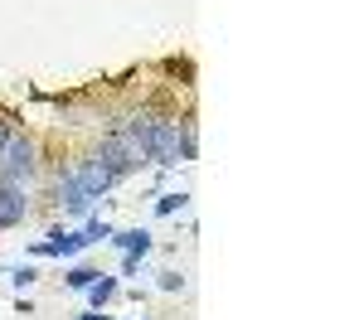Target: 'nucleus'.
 <instances>
[{
    "mask_svg": "<svg viewBox=\"0 0 364 320\" xmlns=\"http://www.w3.org/2000/svg\"><path fill=\"white\" fill-rule=\"evenodd\" d=\"M107 170L117 175V180H127V175H141L151 160H146V150H141V141L122 126V121H107V131H102V141H97V150H92Z\"/></svg>",
    "mask_w": 364,
    "mask_h": 320,
    "instance_id": "1",
    "label": "nucleus"
},
{
    "mask_svg": "<svg viewBox=\"0 0 364 320\" xmlns=\"http://www.w3.org/2000/svg\"><path fill=\"white\" fill-rule=\"evenodd\" d=\"M39 165H44L39 141L20 126V131L5 141V150H0V184H20V189H29V184L39 180Z\"/></svg>",
    "mask_w": 364,
    "mask_h": 320,
    "instance_id": "2",
    "label": "nucleus"
},
{
    "mask_svg": "<svg viewBox=\"0 0 364 320\" xmlns=\"http://www.w3.org/2000/svg\"><path fill=\"white\" fill-rule=\"evenodd\" d=\"M83 248H92V238H87L83 228H54L49 238H39V243H29L25 253L29 262H39V258H58V262H73Z\"/></svg>",
    "mask_w": 364,
    "mask_h": 320,
    "instance_id": "3",
    "label": "nucleus"
},
{
    "mask_svg": "<svg viewBox=\"0 0 364 320\" xmlns=\"http://www.w3.org/2000/svg\"><path fill=\"white\" fill-rule=\"evenodd\" d=\"M68 170L78 175V184H83V189H87V194H92V199H102V194H107L112 184H122V180H117V175L107 170V165H102L97 155H78V160H73Z\"/></svg>",
    "mask_w": 364,
    "mask_h": 320,
    "instance_id": "4",
    "label": "nucleus"
},
{
    "mask_svg": "<svg viewBox=\"0 0 364 320\" xmlns=\"http://www.w3.org/2000/svg\"><path fill=\"white\" fill-rule=\"evenodd\" d=\"M29 219V194L20 184H0V228H20Z\"/></svg>",
    "mask_w": 364,
    "mask_h": 320,
    "instance_id": "5",
    "label": "nucleus"
},
{
    "mask_svg": "<svg viewBox=\"0 0 364 320\" xmlns=\"http://www.w3.org/2000/svg\"><path fill=\"white\" fill-rule=\"evenodd\" d=\"M112 248H122V253H132V258H146L151 248H156V238L146 228H112V238H107Z\"/></svg>",
    "mask_w": 364,
    "mask_h": 320,
    "instance_id": "6",
    "label": "nucleus"
},
{
    "mask_svg": "<svg viewBox=\"0 0 364 320\" xmlns=\"http://www.w3.org/2000/svg\"><path fill=\"white\" fill-rule=\"evenodd\" d=\"M175 131H180V165H190L199 155V126H195V112H185L175 121Z\"/></svg>",
    "mask_w": 364,
    "mask_h": 320,
    "instance_id": "7",
    "label": "nucleus"
},
{
    "mask_svg": "<svg viewBox=\"0 0 364 320\" xmlns=\"http://www.w3.org/2000/svg\"><path fill=\"white\" fill-rule=\"evenodd\" d=\"M117 291H122V282H117L112 272H102V277H97V282H92V287H87V306H92V311H102V306H107V301H112Z\"/></svg>",
    "mask_w": 364,
    "mask_h": 320,
    "instance_id": "8",
    "label": "nucleus"
},
{
    "mask_svg": "<svg viewBox=\"0 0 364 320\" xmlns=\"http://www.w3.org/2000/svg\"><path fill=\"white\" fill-rule=\"evenodd\" d=\"M190 209V189H166V194H156V214L161 219H175V214H185Z\"/></svg>",
    "mask_w": 364,
    "mask_h": 320,
    "instance_id": "9",
    "label": "nucleus"
},
{
    "mask_svg": "<svg viewBox=\"0 0 364 320\" xmlns=\"http://www.w3.org/2000/svg\"><path fill=\"white\" fill-rule=\"evenodd\" d=\"M97 277H102L97 267H87V262H73V267L63 272V287H68V291H87L92 282H97Z\"/></svg>",
    "mask_w": 364,
    "mask_h": 320,
    "instance_id": "10",
    "label": "nucleus"
},
{
    "mask_svg": "<svg viewBox=\"0 0 364 320\" xmlns=\"http://www.w3.org/2000/svg\"><path fill=\"white\" fill-rule=\"evenodd\" d=\"M34 282H39V267H34V262H20V267L10 272V287L15 291H29Z\"/></svg>",
    "mask_w": 364,
    "mask_h": 320,
    "instance_id": "11",
    "label": "nucleus"
},
{
    "mask_svg": "<svg viewBox=\"0 0 364 320\" xmlns=\"http://www.w3.org/2000/svg\"><path fill=\"white\" fill-rule=\"evenodd\" d=\"M83 233L92 238V243H107V238H112V224H107V219H97V214H87V219H83Z\"/></svg>",
    "mask_w": 364,
    "mask_h": 320,
    "instance_id": "12",
    "label": "nucleus"
},
{
    "mask_svg": "<svg viewBox=\"0 0 364 320\" xmlns=\"http://www.w3.org/2000/svg\"><path fill=\"white\" fill-rule=\"evenodd\" d=\"M161 73H166V78H185V83H190V78H195V63H190V58H166V63H161Z\"/></svg>",
    "mask_w": 364,
    "mask_h": 320,
    "instance_id": "13",
    "label": "nucleus"
},
{
    "mask_svg": "<svg viewBox=\"0 0 364 320\" xmlns=\"http://www.w3.org/2000/svg\"><path fill=\"white\" fill-rule=\"evenodd\" d=\"M15 131H20V116L10 112V107H0V150H5V141H10Z\"/></svg>",
    "mask_w": 364,
    "mask_h": 320,
    "instance_id": "14",
    "label": "nucleus"
},
{
    "mask_svg": "<svg viewBox=\"0 0 364 320\" xmlns=\"http://www.w3.org/2000/svg\"><path fill=\"white\" fill-rule=\"evenodd\" d=\"M185 287H190V282H185V272H175V267L161 272V291H185Z\"/></svg>",
    "mask_w": 364,
    "mask_h": 320,
    "instance_id": "15",
    "label": "nucleus"
},
{
    "mask_svg": "<svg viewBox=\"0 0 364 320\" xmlns=\"http://www.w3.org/2000/svg\"><path fill=\"white\" fill-rule=\"evenodd\" d=\"M141 272V258H132V253H122V277H136Z\"/></svg>",
    "mask_w": 364,
    "mask_h": 320,
    "instance_id": "16",
    "label": "nucleus"
},
{
    "mask_svg": "<svg viewBox=\"0 0 364 320\" xmlns=\"http://www.w3.org/2000/svg\"><path fill=\"white\" fill-rule=\"evenodd\" d=\"M78 320H112V316H102V311H92V306H87V311H83Z\"/></svg>",
    "mask_w": 364,
    "mask_h": 320,
    "instance_id": "17",
    "label": "nucleus"
},
{
    "mask_svg": "<svg viewBox=\"0 0 364 320\" xmlns=\"http://www.w3.org/2000/svg\"><path fill=\"white\" fill-rule=\"evenodd\" d=\"M0 277H5V267H0Z\"/></svg>",
    "mask_w": 364,
    "mask_h": 320,
    "instance_id": "18",
    "label": "nucleus"
}]
</instances>
